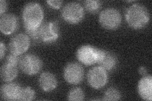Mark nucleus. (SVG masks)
Instances as JSON below:
<instances>
[{
  "instance_id": "obj_1",
  "label": "nucleus",
  "mask_w": 152,
  "mask_h": 101,
  "mask_svg": "<svg viewBox=\"0 0 152 101\" xmlns=\"http://www.w3.org/2000/svg\"><path fill=\"white\" fill-rule=\"evenodd\" d=\"M126 20L130 27L141 29L150 21V13L147 8L140 4H134L128 8L125 13Z\"/></svg>"
},
{
  "instance_id": "obj_2",
  "label": "nucleus",
  "mask_w": 152,
  "mask_h": 101,
  "mask_svg": "<svg viewBox=\"0 0 152 101\" xmlns=\"http://www.w3.org/2000/svg\"><path fill=\"white\" fill-rule=\"evenodd\" d=\"M44 18L42 8L39 3L31 2L26 4L22 12L24 28H38Z\"/></svg>"
},
{
  "instance_id": "obj_3",
  "label": "nucleus",
  "mask_w": 152,
  "mask_h": 101,
  "mask_svg": "<svg viewBox=\"0 0 152 101\" xmlns=\"http://www.w3.org/2000/svg\"><path fill=\"white\" fill-rule=\"evenodd\" d=\"M102 49L90 45L80 46L76 52L77 59L86 66H91L98 63L102 56Z\"/></svg>"
},
{
  "instance_id": "obj_4",
  "label": "nucleus",
  "mask_w": 152,
  "mask_h": 101,
  "mask_svg": "<svg viewBox=\"0 0 152 101\" xmlns=\"http://www.w3.org/2000/svg\"><path fill=\"white\" fill-rule=\"evenodd\" d=\"M100 25L107 30H115L121 25L122 17L117 9L108 8L103 10L99 16Z\"/></svg>"
},
{
  "instance_id": "obj_5",
  "label": "nucleus",
  "mask_w": 152,
  "mask_h": 101,
  "mask_svg": "<svg viewBox=\"0 0 152 101\" xmlns=\"http://www.w3.org/2000/svg\"><path fill=\"white\" fill-rule=\"evenodd\" d=\"M61 17L69 23L77 24L83 20L84 17V8L78 3H67L61 10Z\"/></svg>"
},
{
  "instance_id": "obj_6",
  "label": "nucleus",
  "mask_w": 152,
  "mask_h": 101,
  "mask_svg": "<svg viewBox=\"0 0 152 101\" xmlns=\"http://www.w3.org/2000/svg\"><path fill=\"white\" fill-rule=\"evenodd\" d=\"M18 66L23 73L27 75H34L42 69V62L37 56L27 54L20 57Z\"/></svg>"
},
{
  "instance_id": "obj_7",
  "label": "nucleus",
  "mask_w": 152,
  "mask_h": 101,
  "mask_svg": "<svg viewBox=\"0 0 152 101\" xmlns=\"http://www.w3.org/2000/svg\"><path fill=\"white\" fill-rule=\"evenodd\" d=\"M89 85L94 89H99L107 85L108 75L106 70L100 66H95L89 70L87 75Z\"/></svg>"
},
{
  "instance_id": "obj_8",
  "label": "nucleus",
  "mask_w": 152,
  "mask_h": 101,
  "mask_svg": "<svg viewBox=\"0 0 152 101\" xmlns=\"http://www.w3.org/2000/svg\"><path fill=\"white\" fill-rule=\"evenodd\" d=\"M40 41L45 43H53L60 36L58 24L56 22H48L39 27Z\"/></svg>"
},
{
  "instance_id": "obj_9",
  "label": "nucleus",
  "mask_w": 152,
  "mask_h": 101,
  "mask_svg": "<svg viewBox=\"0 0 152 101\" xmlns=\"http://www.w3.org/2000/svg\"><path fill=\"white\" fill-rule=\"evenodd\" d=\"M84 76L83 66L76 62H70L66 65L64 70L65 80L70 84L77 85L82 82Z\"/></svg>"
},
{
  "instance_id": "obj_10",
  "label": "nucleus",
  "mask_w": 152,
  "mask_h": 101,
  "mask_svg": "<svg viewBox=\"0 0 152 101\" xmlns=\"http://www.w3.org/2000/svg\"><path fill=\"white\" fill-rule=\"evenodd\" d=\"M30 44L29 37L25 33H19L12 37L9 42L8 49L11 53L20 56L28 50Z\"/></svg>"
},
{
  "instance_id": "obj_11",
  "label": "nucleus",
  "mask_w": 152,
  "mask_h": 101,
  "mask_svg": "<svg viewBox=\"0 0 152 101\" xmlns=\"http://www.w3.org/2000/svg\"><path fill=\"white\" fill-rule=\"evenodd\" d=\"M18 27L17 17L12 13L4 14L0 19V30L4 35H11Z\"/></svg>"
},
{
  "instance_id": "obj_12",
  "label": "nucleus",
  "mask_w": 152,
  "mask_h": 101,
  "mask_svg": "<svg viewBox=\"0 0 152 101\" xmlns=\"http://www.w3.org/2000/svg\"><path fill=\"white\" fill-rule=\"evenodd\" d=\"M22 86L16 83L8 82L2 85L1 95L5 100H18Z\"/></svg>"
},
{
  "instance_id": "obj_13",
  "label": "nucleus",
  "mask_w": 152,
  "mask_h": 101,
  "mask_svg": "<svg viewBox=\"0 0 152 101\" xmlns=\"http://www.w3.org/2000/svg\"><path fill=\"white\" fill-rule=\"evenodd\" d=\"M137 92L141 99L145 100H152V77L151 75L143 76L137 84Z\"/></svg>"
},
{
  "instance_id": "obj_14",
  "label": "nucleus",
  "mask_w": 152,
  "mask_h": 101,
  "mask_svg": "<svg viewBox=\"0 0 152 101\" xmlns=\"http://www.w3.org/2000/svg\"><path fill=\"white\" fill-rule=\"evenodd\" d=\"M39 85L42 91L50 92L56 88L58 81L53 74L50 72H44L39 78Z\"/></svg>"
},
{
  "instance_id": "obj_15",
  "label": "nucleus",
  "mask_w": 152,
  "mask_h": 101,
  "mask_svg": "<svg viewBox=\"0 0 152 101\" xmlns=\"http://www.w3.org/2000/svg\"><path fill=\"white\" fill-rule=\"evenodd\" d=\"M99 66L106 71H112L117 65V58L115 54L108 51L103 50L102 56L98 62Z\"/></svg>"
},
{
  "instance_id": "obj_16",
  "label": "nucleus",
  "mask_w": 152,
  "mask_h": 101,
  "mask_svg": "<svg viewBox=\"0 0 152 101\" xmlns=\"http://www.w3.org/2000/svg\"><path fill=\"white\" fill-rule=\"evenodd\" d=\"M1 78L6 82H11L15 79L18 75L17 66L10 65L4 62L1 68Z\"/></svg>"
},
{
  "instance_id": "obj_17",
  "label": "nucleus",
  "mask_w": 152,
  "mask_h": 101,
  "mask_svg": "<svg viewBox=\"0 0 152 101\" xmlns=\"http://www.w3.org/2000/svg\"><path fill=\"white\" fill-rule=\"evenodd\" d=\"M102 2L95 0H87L84 2V9L91 13H97L102 7Z\"/></svg>"
},
{
  "instance_id": "obj_18",
  "label": "nucleus",
  "mask_w": 152,
  "mask_h": 101,
  "mask_svg": "<svg viewBox=\"0 0 152 101\" xmlns=\"http://www.w3.org/2000/svg\"><path fill=\"white\" fill-rule=\"evenodd\" d=\"M121 98V94L117 89L111 87L107 90L104 94L103 100L107 101H116L120 100Z\"/></svg>"
},
{
  "instance_id": "obj_19",
  "label": "nucleus",
  "mask_w": 152,
  "mask_h": 101,
  "mask_svg": "<svg viewBox=\"0 0 152 101\" xmlns=\"http://www.w3.org/2000/svg\"><path fill=\"white\" fill-rule=\"evenodd\" d=\"M35 91L30 86H26V87H22L20 96H19V100L21 101H29L32 100L35 97Z\"/></svg>"
},
{
  "instance_id": "obj_20",
  "label": "nucleus",
  "mask_w": 152,
  "mask_h": 101,
  "mask_svg": "<svg viewBox=\"0 0 152 101\" xmlns=\"http://www.w3.org/2000/svg\"><path fill=\"white\" fill-rule=\"evenodd\" d=\"M67 99L70 101H82L84 99L83 90L79 87L71 90L68 94Z\"/></svg>"
},
{
  "instance_id": "obj_21",
  "label": "nucleus",
  "mask_w": 152,
  "mask_h": 101,
  "mask_svg": "<svg viewBox=\"0 0 152 101\" xmlns=\"http://www.w3.org/2000/svg\"><path fill=\"white\" fill-rule=\"evenodd\" d=\"M26 34L34 41L40 40L39 27L38 28H25Z\"/></svg>"
},
{
  "instance_id": "obj_22",
  "label": "nucleus",
  "mask_w": 152,
  "mask_h": 101,
  "mask_svg": "<svg viewBox=\"0 0 152 101\" xmlns=\"http://www.w3.org/2000/svg\"><path fill=\"white\" fill-rule=\"evenodd\" d=\"M20 56L15 54L10 53L7 56L6 60L4 62H7V63L10 65H12L18 66L19 65V62H20Z\"/></svg>"
},
{
  "instance_id": "obj_23",
  "label": "nucleus",
  "mask_w": 152,
  "mask_h": 101,
  "mask_svg": "<svg viewBox=\"0 0 152 101\" xmlns=\"http://www.w3.org/2000/svg\"><path fill=\"white\" fill-rule=\"evenodd\" d=\"M46 3L50 7L54 9H59L63 4L62 1H52V0L47 1Z\"/></svg>"
},
{
  "instance_id": "obj_24",
  "label": "nucleus",
  "mask_w": 152,
  "mask_h": 101,
  "mask_svg": "<svg viewBox=\"0 0 152 101\" xmlns=\"http://www.w3.org/2000/svg\"><path fill=\"white\" fill-rule=\"evenodd\" d=\"M7 3L4 0H1L0 1V15L1 16L3 15V13H5L7 9Z\"/></svg>"
},
{
  "instance_id": "obj_25",
  "label": "nucleus",
  "mask_w": 152,
  "mask_h": 101,
  "mask_svg": "<svg viewBox=\"0 0 152 101\" xmlns=\"http://www.w3.org/2000/svg\"><path fill=\"white\" fill-rule=\"evenodd\" d=\"M5 51H6V47L4 45L3 42L1 41V44H0V52H1V60H2L3 57L4 56V54H5Z\"/></svg>"
},
{
  "instance_id": "obj_26",
  "label": "nucleus",
  "mask_w": 152,
  "mask_h": 101,
  "mask_svg": "<svg viewBox=\"0 0 152 101\" xmlns=\"http://www.w3.org/2000/svg\"><path fill=\"white\" fill-rule=\"evenodd\" d=\"M139 73L141 75L143 76L148 74V71H147V69L145 66H141L139 68Z\"/></svg>"
}]
</instances>
